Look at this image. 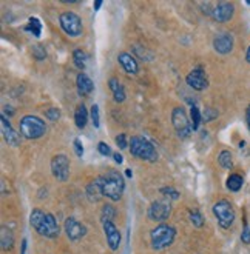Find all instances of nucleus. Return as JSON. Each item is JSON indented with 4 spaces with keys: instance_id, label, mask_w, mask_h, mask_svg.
I'll list each match as a JSON object with an SVG mask.
<instances>
[{
    "instance_id": "obj_3",
    "label": "nucleus",
    "mask_w": 250,
    "mask_h": 254,
    "mask_svg": "<svg viewBox=\"0 0 250 254\" xmlns=\"http://www.w3.org/2000/svg\"><path fill=\"white\" fill-rule=\"evenodd\" d=\"M174 237H176V230L171 225H167V223H161V225H158L150 231L152 248L156 251L166 250L173 244Z\"/></svg>"
},
{
    "instance_id": "obj_33",
    "label": "nucleus",
    "mask_w": 250,
    "mask_h": 254,
    "mask_svg": "<svg viewBox=\"0 0 250 254\" xmlns=\"http://www.w3.org/2000/svg\"><path fill=\"white\" fill-rule=\"evenodd\" d=\"M90 117H91V122L94 125V128H99L100 127V116H99V107L97 105H93L91 110H90Z\"/></svg>"
},
{
    "instance_id": "obj_14",
    "label": "nucleus",
    "mask_w": 250,
    "mask_h": 254,
    "mask_svg": "<svg viewBox=\"0 0 250 254\" xmlns=\"http://www.w3.org/2000/svg\"><path fill=\"white\" fill-rule=\"evenodd\" d=\"M233 12H235V6L233 3H229V2H223L216 5L215 8H212V12L210 16L213 20L216 22H229L232 17H233Z\"/></svg>"
},
{
    "instance_id": "obj_25",
    "label": "nucleus",
    "mask_w": 250,
    "mask_h": 254,
    "mask_svg": "<svg viewBox=\"0 0 250 254\" xmlns=\"http://www.w3.org/2000/svg\"><path fill=\"white\" fill-rule=\"evenodd\" d=\"M218 163L221 165L224 170H230L233 167V157L230 151H221L218 156Z\"/></svg>"
},
{
    "instance_id": "obj_18",
    "label": "nucleus",
    "mask_w": 250,
    "mask_h": 254,
    "mask_svg": "<svg viewBox=\"0 0 250 254\" xmlns=\"http://www.w3.org/2000/svg\"><path fill=\"white\" fill-rule=\"evenodd\" d=\"M76 85H78V93H79L81 96H88V94H91L93 88H94L93 80H91L90 77H88L86 74H83V72H81L79 76H78Z\"/></svg>"
},
{
    "instance_id": "obj_30",
    "label": "nucleus",
    "mask_w": 250,
    "mask_h": 254,
    "mask_svg": "<svg viewBox=\"0 0 250 254\" xmlns=\"http://www.w3.org/2000/svg\"><path fill=\"white\" fill-rule=\"evenodd\" d=\"M47 213H43L40 208H36V210L31 211V216H29V223H31V227L36 230L39 227V223L42 222V219L45 217Z\"/></svg>"
},
{
    "instance_id": "obj_1",
    "label": "nucleus",
    "mask_w": 250,
    "mask_h": 254,
    "mask_svg": "<svg viewBox=\"0 0 250 254\" xmlns=\"http://www.w3.org/2000/svg\"><path fill=\"white\" fill-rule=\"evenodd\" d=\"M100 181H102V192H104L105 197L114 202H117L122 197V192L125 190V182H124V177L119 173L110 170L104 176H100Z\"/></svg>"
},
{
    "instance_id": "obj_20",
    "label": "nucleus",
    "mask_w": 250,
    "mask_h": 254,
    "mask_svg": "<svg viewBox=\"0 0 250 254\" xmlns=\"http://www.w3.org/2000/svg\"><path fill=\"white\" fill-rule=\"evenodd\" d=\"M108 86H110L111 93H113V99H114V102L122 103V102L125 100V91H124V86L119 83V80L114 79V77H113V79H110Z\"/></svg>"
},
{
    "instance_id": "obj_24",
    "label": "nucleus",
    "mask_w": 250,
    "mask_h": 254,
    "mask_svg": "<svg viewBox=\"0 0 250 254\" xmlns=\"http://www.w3.org/2000/svg\"><path fill=\"white\" fill-rule=\"evenodd\" d=\"M0 237H2V248L3 250H11L12 245H14V234H12V231L8 230L6 227H3Z\"/></svg>"
},
{
    "instance_id": "obj_7",
    "label": "nucleus",
    "mask_w": 250,
    "mask_h": 254,
    "mask_svg": "<svg viewBox=\"0 0 250 254\" xmlns=\"http://www.w3.org/2000/svg\"><path fill=\"white\" fill-rule=\"evenodd\" d=\"M171 124L176 129V134L181 137V139H187L192 132V125L188 122V117L185 114V110L182 107L174 108L171 113Z\"/></svg>"
},
{
    "instance_id": "obj_16",
    "label": "nucleus",
    "mask_w": 250,
    "mask_h": 254,
    "mask_svg": "<svg viewBox=\"0 0 250 254\" xmlns=\"http://www.w3.org/2000/svg\"><path fill=\"white\" fill-rule=\"evenodd\" d=\"M213 48L219 54H229L233 50V37L230 34H219L213 40Z\"/></svg>"
},
{
    "instance_id": "obj_4",
    "label": "nucleus",
    "mask_w": 250,
    "mask_h": 254,
    "mask_svg": "<svg viewBox=\"0 0 250 254\" xmlns=\"http://www.w3.org/2000/svg\"><path fill=\"white\" fill-rule=\"evenodd\" d=\"M130 153L138 159L147 160V162H156L158 153L156 148L142 136H135L130 140Z\"/></svg>"
},
{
    "instance_id": "obj_2",
    "label": "nucleus",
    "mask_w": 250,
    "mask_h": 254,
    "mask_svg": "<svg viewBox=\"0 0 250 254\" xmlns=\"http://www.w3.org/2000/svg\"><path fill=\"white\" fill-rule=\"evenodd\" d=\"M19 131H20V136H23L25 139L36 140V139H40L42 136H45L47 125L40 117L28 114L22 117V121L19 124Z\"/></svg>"
},
{
    "instance_id": "obj_44",
    "label": "nucleus",
    "mask_w": 250,
    "mask_h": 254,
    "mask_svg": "<svg viewBox=\"0 0 250 254\" xmlns=\"http://www.w3.org/2000/svg\"><path fill=\"white\" fill-rule=\"evenodd\" d=\"M125 176L127 177H133V171H131V170H125Z\"/></svg>"
},
{
    "instance_id": "obj_22",
    "label": "nucleus",
    "mask_w": 250,
    "mask_h": 254,
    "mask_svg": "<svg viewBox=\"0 0 250 254\" xmlns=\"http://www.w3.org/2000/svg\"><path fill=\"white\" fill-rule=\"evenodd\" d=\"M73 61H75V65L79 69H85L86 62H88V54L82 48H76L75 53H73Z\"/></svg>"
},
{
    "instance_id": "obj_10",
    "label": "nucleus",
    "mask_w": 250,
    "mask_h": 254,
    "mask_svg": "<svg viewBox=\"0 0 250 254\" xmlns=\"http://www.w3.org/2000/svg\"><path fill=\"white\" fill-rule=\"evenodd\" d=\"M185 82L190 88L196 89V91H204L205 88L209 86V80H207V74H205L202 66H196L187 74Z\"/></svg>"
},
{
    "instance_id": "obj_15",
    "label": "nucleus",
    "mask_w": 250,
    "mask_h": 254,
    "mask_svg": "<svg viewBox=\"0 0 250 254\" xmlns=\"http://www.w3.org/2000/svg\"><path fill=\"white\" fill-rule=\"evenodd\" d=\"M2 134H3V139L6 140L8 145H11V146H19L20 145V136L12 129V127L8 122V119L5 117V114L2 116Z\"/></svg>"
},
{
    "instance_id": "obj_12",
    "label": "nucleus",
    "mask_w": 250,
    "mask_h": 254,
    "mask_svg": "<svg viewBox=\"0 0 250 254\" xmlns=\"http://www.w3.org/2000/svg\"><path fill=\"white\" fill-rule=\"evenodd\" d=\"M64 228H65V233H67L70 241H75V242L76 241H81V239L86 234L85 225H82V223L79 220H76L75 217H68L65 220Z\"/></svg>"
},
{
    "instance_id": "obj_23",
    "label": "nucleus",
    "mask_w": 250,
    "mask_h": 254,
    "mask_svg": "<svg viewBox=\"0 0 250 254\" xmlns=\"http://www.w3.org/2000/svg\"><path fill=\"white\" fill-rule=\"evenodd\" d=\"M243 184H244V181H243V177H241L240 174H232V176H229L226 185H227V188H229L230 191L237 192V191L241 190Z\"/></svg>"
},
{
    "instance_id": "obj_39",
    "label": "nucleus",
    "mask_w": 250,
    "mask_h": 254,
    "mask_svg": "<svg viewBox=\"0 0 250 254\" xmlns=\"http://www.w3.org/2000/svg\"><path fill=\"white\" fill-rule=\"evenodd\" d=\"M75 151H76V156L78 157H82V154H83V146H82V142L79 140V139H75Z\"/></svg>"
},
{
    "instance_id": "obj_8",
    "label": "nucleus",
    "mask_w": 250,
    "mask_h": 254,
    "mask_svg": "<svg viewBox=\"0 0 250 254\" xmlns=\"http://www.w3.org/2000/svg\"><path fill=\"white\" fill-rule=\"evenodd\" d=\"M171 213V205L168 199H159L155 200L149 206V219L153 222H164L170 217Z\"/></svg>"
},
{
    "instance_id": "obj_40",
    "label": "nucleus",
    "mask_w": 250,
    "mask_h": 254,
    "mask_svg": "<svg viewBox=\"0 0 250 254\" xmlns=\"http://www.w3.org/2000/svg\"><path fill=\"white\" fill-rule=\"evenodd\" d=\"M113 157H114V162H116V163H119V165L124 162V157H122V154H119V153H114Z\"/></svg>"
},
{
    "instance_id": "obj_27",
    "label": "nucleus",
    "mask_w": 250,
    "mask_h": 254,
    "mask_svg": "<svg viewBox=\"0 0 250 254\" xmlns=\"http://www.w3.org/2000/svg\"><path fill=\"white\" fill-rule=\"evenodd\" d=\"M116 216V208L111 206V205H105L104 208H102V211H100V220L102 223L104 222H113Z\"/></svg>"
},
{
    "instance_id": "obj_31",
    "label": "nucleus",
    "mask_w": 250,
    "mask_h": 254,
    "mask_svg": "<svg viewBox=\"0 0 250 254\" xmlns=\"http://www.w3.org/2000/svg\"><path fill=\"white\" fill-rule=\"evenodd\" d=\"M161 194L166 197V199H171V200H176V199H179V191L178 190H174L171 187H164V188H161Z\"/></svg>"
},
{
    "instance_id": "obj_35",
    "label": "nucleus",
    "mask_w": 250,
    "mask_h": 254,
    "mask_svg": "<svg viewBox=\"0 0 250 254\" xmlns=\"http://www.w3.org/2000/svg\"><path fill=\"white\" fill-rule=\"evenodd\" d=\"M97 151H99V154L105 156V157L111 156V148H110L105 142H99V143H97Z\"/></svg>"
},
{
    "instance_id": "obj_29",
    "label": "nucleus",
    "mask_w": 250,
    "mask_h": 254,
    "mask_svg": "<svg viewBox=\"0 0 250 254\" xmlns=\"http://www.w3.org/2000/svg\"><path fill=\"white\" fill-rule=\"evenodd\" d=\"M28 31H31L34 37H40L42 34V25H40V20L37 17H31L28 22V26H26Z\"/></svg>"
},
{
    "instance_id": "obj_34",
    "label": "nucleus",
    "mask_w": 250,
    "mask_h": 254,
    "mask_svg": "<svg viewBox=\"0 0 250 254\" xmlns=\"http://www.w3.org/2000/svg\"><path fill=\"white\" fill-rule=\"evenodd\" d=\"M33 56L37 61H43V59L47 57V51L43 47H40V45H36V47H33Z\"/></svg>"
},
{
    "instance_id": "obj_43",
    "label": "nucleus",
    "mask_w": 250,
    "mask_h": 254,
    "mask_svg": "<svg viewBox=\"0 0 250 254\" xmlns=\"http://www.w3.org/2000/svg\"><path fill=\"white\" fill-rule=\"evenodd\" d=\"M246 61L250 64V47L247 48V53H246Z\"/></svg>"
},
{
    "instance_id": "obj_26",
    "label": "nucleus",
    "mask_w": 250,
    "mask_h": 254,
    "mask_svg": "<svg viewBox=\"0 0 250 254\" xmlns=\"http://www.w3.org/2000/svg\"><path fill=\"white\" fill-rule=\"evenodd\" d=\"M190 119H192V128H193V131H196L199 128L201 122H202V114H201V111L198 110L196 105H192V108H190Z\"/></svg>"
},
{
    "instance_id": "obj_11",
    "label": "nucleus",
    "mask_w": 250,
    "mask_h": 254,
    "mask_svg": "<svg viewBox=\"0 0 250 254\" xmlns=\"http://www.w3.org/2000/svg\"><path fill=\"white\" fill-rule=\"evenodd\" d=\"M36 231L43 236V237H48V239H56L59 236V231H61V228H59V223L56 220V217L50 213L45 214V217L42 219V222L39 223V227L36 228Z\"/></svg>"
},
{
    "instance_id": "obj_45",
    "label": "nucleus",
    "mask_w": 250,
    "mask_h": 254,
    "mask_svg": "<svg viewBox=\"0 0 250 254\" xmlns=\"http://www.w3.org/2000/svg\"><path fill=\"white\" fill-rule=\"evenodd\" d=\"M246 117H247V121H250V107H249L247 111H246Z\"/></svg>"
},
{
    "instance_id": "obj_9",
    "label": "nucleus",
    "mask_w": 250,
    "mask_h": 254,
    "mask_svg": "<svg viewBox=\"0 0 250 254\" xmlns=\"http://www.w3.org/2000/svg\"><path fill=\"white\" fill-rule=\"evenodd\" d=\"M51 171L57 181L65 182L70 176V160L65 154H57L51 160Z\"/></svg>"
},
{
    "instance_id": "obj_32",
    "label": "nucleus",
    "mask_w": 250,
    "mask_h": 254,
    "mask_svg": "<svg viewBox=\"0 0 250 254\" xmlns=\"http://www.w3.org/2000/svg\"><path fill=\"white\" fill-rule=\"evenodd\" d=\"M218 116H219V113H218L215 108H205L204 113H202V121H204L205 124H209V122L215 121V119H216Z\"/></svg>"
},
{
    "instance_id": "obj_42",
    "label": "nucleus",
    "mask_w": 250,
    "mask_h": 254,
    "mask_svg": "<svg viewBox=\"0 0 250 254\" xmlns=\"http://www.w3.org/2000/svg\"><path fill=\"white\" fill-rule=\"evenodd\" d=\"M25 253H26V239L22 241V254H25Z\"/></svg>"
},
{
    "instance_id": "obj_38",
    "label": "nucleus",
    "mask_w": 250,
    "mask_h": 254,
    "mask_svg": "<svg viewBox=\"0 0 250 254\" xmlns=\"http://www.w3.org/2000/svg\"><path fill=\"white\" fill-rule=\"evenodd\" d=\"M241 241H243V244H246V245L250 244V228H249V225H247V222H246V220H244V230H243V234H241Z\"/></svg>"
},
{
    "instance_id": "obj_46",
    "label": "nucleus",
    "mask_w": 250,
    "mask_h": 254,
    "mask_svg": "<svg viewBox=\"0 0 250 254\" xmlns=\"http://www.w3.org/2000/svg\"><path fill=\"white\" fill-rule=\"evenodd\" d=\"M247 125H249V129H250V121H247Z\"/></svg>"
},
{
    "instance_id": "obj_28",
    "label": "nucleus",
    "mask_w": 250,
    "mask_h": 254,
    "mask_svg": "<svg viewBox=\"0 0 250 254\" xmlns=\"http://www.w3.org/2000/svg\"><path fill=\"white\" fill-rule=\"evenodd\" d=\"M188 219H190V222H192V225L196 227V228H201L204 225L202 214L199 213V210H196V208H193V210L188 211Z\"/></svg>"
},
{
    "instance_id": "obj_19",
    "label": "nucleus",
    "mask_w": 250,
    "mask_h": 254,
    "mask_svg": "<svg viewBox=\"0 0 250 254\" xmlns=\"http://www.w3.org/2000/svg\"><path fill=\"white\" fill-rule=\"evenodd\" d=\"M100 196H104V192H102V181L100 177H97L86 187V197L90 202H97Z\"/></svg>"
},
{
    "instance_id": "obj_5",
    "label": "nucleus",
    "mask_w": 250,
    "mask_h": 254,
    "mask_svg": "<svg viewBox=\"0 0 250 254\" xmlns=\"http://www.w3.org/2000/svg\"><path fill=\"white\" fill-rule=\"evenodd\" d=\"M59 25H61L62 31L70 36V37H79L82 36L83 26L82 20L76 12L73 11H64L61 16H59Z\"/></svg>"
},
{
    "instance_id": "obj_37",
    "label": "nucleus",
    "mask_w": 250,
    "mask_h": 254,
    "mask_svg": "<svg viewBox=\"0 0 250 254\" xmlns=\"http://www.w3.org/2000/svg\"><path fill=\"white\" fill-rule=\"evenodd\" d=\"M116 145L119 146V149H127L128 140H127V136H125V134H119V136L116 137Z\"/></svg>"
},
{
    "instance_id": "obj_6",
    "label": "nucleus",
    "mask_w": 250,
    "mask_h": 254,
    "mask_svg": "<svg viewBox=\"0 0 250 254\" xmlns=\"http://www.w3.org/2000/svg\"><path fill=\"white\" fill-rule=\"evenodd\" d=\"M213 214L218 219V223L223 228H230L235 222V211L229 200H219L213 205Z\"/></svg>"
},
{
    "instance_id": "obj_13",
    "label": "nucleus",
    "mask_w": 250,
    "mask_h": 254,
    "mask_svg": "<svg viewBox=\"0 0 250 254\" xmlns=\"http://www.w3.org/2000/svg\"><path fill=\"white\" fill-rule=\"evenodd\" d=\"M102 227H104V233H105V239H107V244L110 247L111 251H116L119 250V245H121V231L116 228V225L113 222H104L102 223Z\"/></svg>"
},
{
    "instance_id": "obj_41",
    "label": "nucleus",
    "mask_w": 250,
    "mask_h": 254,
    "mask_svg": "<svg viewBox=\"0 0 250 254\" xmlns=\"http://www.w3.org/2000/svg\"><path fill=\"white\" fill-rule=\"evenodd\" d=\"M100 6H102V0H97V2H94V5H93L94 11H97V9H99Z\"/></svg>"
},
{
    "instance_id": "obj_21",
    "label": "nucleus",
    "mask_w": 250,
    "mask_h": 254,
    "mask_svg": "<svg viewBox=\"0 0 250 254\" xmlns=\"http://www.w3.org/2000/svg\"><path fill=\"white\" fill-rule=\"evenodd\" d=\"M75 122H76V127L83 129L86 127V122H88V111L85 108V105H79L76 108V113H75Z\"/></svg>"
},
{
    "instance_id": "obj_36",
    "label": "nucleus",
    "mask_w": 250,
    "mask_h": 254,
    "mask_svg": "<svg viewBox=\"0 0 250 254\" xmlns=\"http://www.w3.org/2000/svg\"><path fill=\"white\" fill-rule=\"evenodd\" d=\"M45 116H47V119H50V121H59V117H61V111H59L57 108H50V110H47L45 111Z\"/></svg>"
},
{
    "instance_id": "obj_17",
    "label": "nucleus",
    "mask_w": 250,
    "mask_h": 254,
    "mask_svg": "<svg viewBox=\"0 0 250 254\" xmlns=\"http://www.w3.org/2000/svg\"><path fill=\"white\" fill-rule=\"evenodd\" d=\"M117 62L121 64V66L128 74H138L139 72V65L136 62V59L128 53H121L119 56H117Z\"/></svg>"
}]
</instances>
